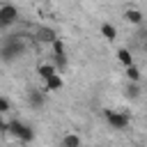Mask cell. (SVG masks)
Instances as JSON below:
<instances>
[{"label":"cell","mask_w":147,"mask_h":147,"mask_svg":"<svg viewBox=\"0 0 147 147\" xmlns=\"http://www.w3.org/2000/svg\"><path fill=\"white\" fill-rule=\"evenodd\" d=\"M11 110V101L7 99V96H0V115H5V113H9Z\"/></svg>","instance_id":"obj_17"},{"label":"cell","mask_w":147,"mask_h":147,"mask_svg":"<svg viewBox=\"0 0 147 147\" xmlns=\"http://www.w3.org/2000/svg\"><path fill=\"white\" fill-rule=\"evenodd\" d=\"M51 51H53V55H67V46H64V41L60 37L51 44Z\"/></svg>","instance_id":"obj_15"},{"label":"cell","mask_w":147,"mask_h":147,"mask_svg":"<svg viewBox=\"0 0 147 147\" xmlns=\"http://www.w3.org/2000/svg\"><path fill=\"white\" fill-rule=\"evenodd\" d=\"M53 64H55L57 71H64L67 64H69V57H67V55H53Z\"/></svg>","instance_id":"obj_16"},{"label":"cell","mask_w":147,"mask_h":147,"mask_svg":"<svg viewBox=\"0 0 147 147\" xmlns=\"http://www.w3.org/2000/svg\"><path fill=\"white\" fill-rule=\"evenodd\" d=\"M46 90L44 87H32V90H28V106L32 108V110H41L44 106H46Z\"/></svg>","instance_id":"obj_5"},{"label":"cell","mask_w":147,"mask_h":147,"mask_svg":"<svg viewBox=\"0 0 147 147\" xmlns=\"http://www.w3.org/2000/svg\"><path fill=\"white\" fill-rule=\"evenodd\" d=\"M101 37L106 39V41H115L117 39V28L113 25V23H101Z\"/></svg>","instance_id":"obj_10"},{"label":"cell","mask_w":147,"mask_h":147,"mask_svg":"<svg viewBox=\"0 0 147 147\" xmlns=\"http://www.w3.org/2000/svg\"><path fill=\"white\" fill-rule=\"evenodd\" d=\"M117 60H119L124 67L133 64V55H131V51H129V48H119V51H117Z\"/></svg>","instance_id":"obj_13"},{"label":"cell","mask_w":147,"mask_h":147,"mask_svg":"<svg viewBox=\"0 0 147 147\" xmlns=\"http://www.w3.org/2000/svg\"><path fill=\"white\" fill-rule=\"evenodd\" d=\"M0 133L5 136V133H9V122H5L2 117H0Z\"/></svg>","instance_id":"obj_18"},{"label":"cell","mask_w":147,"mask_h":147,"mask_svg":"<svg viewBox=\"0 0 147 147\" xmlns=\"http://www.w3.org/2000/svg\"><path fill=\"white\" fill-rule=\"evenodd\" d=\"M9 136L16 138L18 142L28 145V142L34 140V129L30 124H25L23 119H9Z\"/></svg>","instance_id":"obj_2"},{"label":"cell","mask_w":147,"mask_h":147,"mask_svg":"<svg viewBox=\"0 0 147 147\" xmlns=\"http://www.w3.org/2000/svg\"><path fill=\"white\" fill-rule=\"evenodd\" d=\"M62 85H64V80H62L60 71H57V74H53L48 80H44V85H41V87H44L46 92H60V90H62Z\"/></svg>","instance_id":"obj_6"},{"label":"cell","mask_w":147,"mask_h":147,"mask_svg":"<svg viewBox=\"0 0 147 147\" xmlns=\"http://www.w3.org/2000/svg\"><path fill=\"white\" fill-rule=\"evenodd\" d=\"M124 96H126V99H138V96H140L138 83H131V80H129V85H126V90H124Z\"/></svg>","instance_id":"obj_14"},{"label":"cell","mask_w":147,"mask_h":147,"mask_svg":"<svg viewBox=\"0 0 147 147\" xmlns=\"http://www.w3.org/2000/svg\"><path fill=\"white\" fill-rule=\"evenodd\" d=\"M124 74H126V80H131V83H138L140 80V69L136 67V62L129 64V67H124Z\"/></svg>","instance_id":"obj_12"},{"label":"cell","mask_w":147,"mask_h":147,"mask_svg":"<svg viewBox=\"0 0 147 147\" xmlns=\"http://www.w3.org/2000/svg\"><path fill=\"white\" fill-rule=\"evenodd\" d=\"M60 147H80V136L78 133H67L60 142Z\"/></svg>","instance_id":"obj_11"},{"label":"cell","mask_w":147,"mask_h":147,"mask_svg":"<svg viewBox=\"0 0 147 147\" xmlns=\"http://www.w3.org/2000/svg\"><path fill=\"white\" fill-rule=\"evenodd\" d=\"M16 21H18V7L9 5V2L0 5V28H9Z\"/></svg>","instance_id":"obj_4"},{"label":"cell","mask_w":147,"mask_h":147,"mask_svg":"<svg viewBox=\"0 0 147 147\" xmlns=\"http://www.w3.org/2000/svg\"><path fill=\"white\" fill-rule=\"evenodd\" d=\"M103 117H106V122H108V126L113 129V131H124L126 126H129V122H131V117H129V113H122V110H103Z\"/></svg>","instance_id":"obj_3"},{"label":"cell","mask_w":147,"mask_h":147,"mask_svg":"<svg viewBox=\"0 0 147 147\" xmlns=\"http://www.w3.org/2000/svg\"><path fill=\"white\" fill-rule=\"evenodd\" d=\"M124 18H126L131 25H140L145 16H142V11H140V9H136V7H129V9L124 11Z\"/></svg>","instance_id":"obj_8"},{"label":"cell","mask_w":147,"mask_h":147,"mask_svg":"<svg viewBox=\"0 0 147 147\" xmlns=\"http://www.w3.org/2000/svg\"><path fill=\"white\" fill-rule=\"evenodd\" d=\"M37 39H39V41H48V44H53V41L57 39V32H55L53 28H37Z\"/></svg>","instance_id":"obj_9"},{"label":"cell","mask_w":147,"mask_h":147,"mask_svg":"<svg viewBox=\"0 0 147 147\" xmlns=\"http://www.w3.org/2000/svg\"><path fill=\"white\" fill-rule=\"evenodd\" d=\"M23 53H25V41H23L18 34L5 37V39L0 41V62L11 64V62H16Z\"/></svg>","instance_id":"obj_1"},{"label":"cell","mask_w":147,"mask_h":147,"mask_svg":"<svg viewBox=\"0 0 147 147\" xmlns=\"http://www.w3.org/2000/svg\"><path fill=\"white\" fill-rule=\"evenodd\" d=\"M53 74H57V69H55V64H53V62H41V64H37V76L41 78V83H44V80H48Z\"/></svg>","instance_id":"obj_7"}]
</instances>
